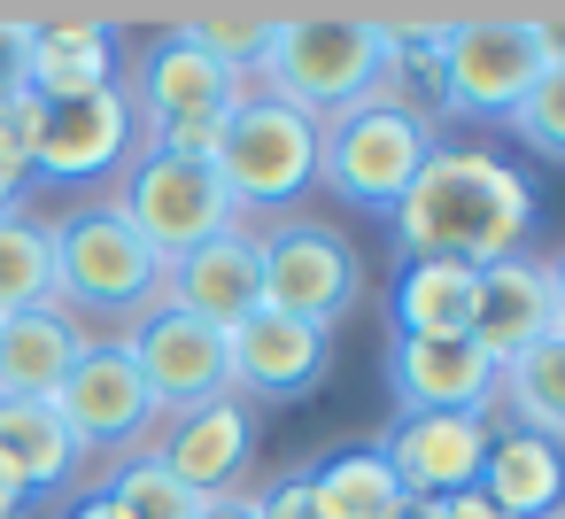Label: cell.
Listing matches in <instances>:
<instances>
[{
    "mask_svg": "<svg viewBox=\"0 0 565 519\" xmlns=\"http://www.w3.org/2000/svg\"><path fill=\"white\" fill-rule=\"evenodd\" d=\"M71 519H125V511H117V504H109V496H86V504H78V511H71Z\"/></svg>",
    "mask_w": 565,
    "mask_h": 519,
    "instance_id": "cell-37",
    "label": "cell"
},
{
    "mask_svg": "<svg viewBox=\"0 0 565 519\" xmlns=\"http://www.w3.org/2000/svg\"><path fill=\"white\" fill-rule=\"evenodd\" d=\"M179 32H186L194 47H210L217 63H233V71L256 78V63H264L271 32H279V9H202V17H186Z\"/></svg>",
    "mask_w": 565,
    "mask_h": 519,
    "instance_id": "cell-28",
    "label": "cell"
},
{
    "mask_svg": "<svg viewBox=\"0 0 565 519\" xmlns=\"http://www.w3.org/2000/svg\"><path fill=\"white\" fill-rule=\"evenodd\" d=\"M495 403H511L519 434H542L565 449V333H542L495 372Z\"/></svg>",
    "mask_w": 565,
    "mask_h": 519,
    "instance_id": "cell-25",
    "label": "cell"
},
{
    "mask_svg": "<svg viewBox=\"0 0 565 519\" xmlns=\"http://www.w3.org/2000/svg\"><path fill=\"white\" fill-rule=\"evenodd\" d=\"M125 86L117 63V17H24V94L47 102H86Z\"/></svg>",
    "mask_w": 565,
    "mask_h": 519,
    "instance_id": "cell-13",
    "label": "cell"
},
{
    "mask_svg": "<svg viewBox=\"0 0 565 519\" xmlns=\"http://www.w3.org/2000/svg\"><path fill=\"white\" fill-rule=\"evenodd\" d=\"M403 519H503L480 488H457V496H434V504H411Z\"/></svg>",
    "mask_w": 565,
    "mask_h": 519,
    "instance_id": "cell-34",
    "label": "cell"
},
{
    "mask_svg": "<svg viewBox=\"0 0 565 519\" xmlns=\"http://www.w3.org/2000/svg\"><path fill=\"white\" fill-rule=\"evenodd\" d=\"M86 341L94 333H78V318L55 303L0 318V403H55Z\"/></svg>",
    "mask_w": 565,
    "mask_h": 519,
    "instance_id": "cell-20",
    "label": "cell"
},
{
    "mask_svg": "<svg viewBox=\"0 0 565 519\" xmlns=\"http://www.w3.org/2000/svg\"><path fill=\"white\" fill-rule=\"evenodd\" d=\"M132 140H140V117L125 86L86 102H47L32 117V179H102L132 163Z\"/></svg>",
    "mask_w": 565,
    "mask_h": 519,
    "instance_id": "cell-12",
    "label": "cell"
},
{
    "mask_svg": "<svg viewBox=\"0 0 565 519\" xmlns=\"http://www.w3.org/2000/svg\"><path fill=\"white\" fill-rule=\"evenodd\" d=\"M387 71V32L380 17H349V9H295L279 17L264 63H256V86L287 109H302L310 125L356 109Z\"/></svg>",
    "mask_w": 565,
    "mask_h": 519,
    "instance_id": "cell-2",
    "label": "cell"
},
{
    "mask_svg": "<svg viewBox=\"0 0 565 519\" xmlns=\"http://www.w3.org/2000/svg\"><path fill=\"white\" fill-rule=\"evenodd\" d=\"M148 449H156V465H163L179 488H194V496L210 504V496H233V480L248 473L256 426H248V403L217 395V403H202V411H179Z\"/></svg>",
    "mask_w": 565,
    "mask_h": 519,
    "instance_id": "cell-18",
    "label": "cell"
},
{
    "mask_svg": "<svg viewBox=\"0 0 565 519\" xmlns=\"http://www.w3.org/2000/svg\"><path fill=\"white\" fill-rule=\"evenodd\" d=\"M488 419L472 411H426V419H395L387 442H372L395 473V488L411 504H434V496H457L480 480V457H488Z\"/></svg>",
    "mask_w": 565,
    "mask_h": 519,
    "instance_id": "cell-16",
    "label": "cell"
},
{
    "mask_svg": "<svg viewBox=\"0 0 565 519\" xmlns=\"http://www.w3.org/2000/svg\"><path fill=\"white\" fill-rule=\"evenodd\" d=\"M542 63L550 55L534 40V17H449V32L434 40V109L503 125L519 94L542 78Z\"/></svg>",
    "mask_w": 565,
    "mask_h": 519,
    "instance_id": "cell-5",
    "label": "cell"
},
{
    "mask_svg": "<svg viewBox=\"0 0 565 519\" xmlns=\"http://www.w3.org/2000/svg\"><path fill=\"white\" fill-rule=\"evenodd\" d=\"M519 133V148H534L542 163H565V63H542V78L519 94V109L503 117Z\"/></svg>",
    "mask_w": 565,
    "mask_h": 519,
    "instance_id": "cell-29",
    "label": "cell"
},
{
    "mask_svg": "<svg viewBox=\"0 0 565 519\" xmlns=\"http://www.w3.org/2000/svg\"><path fill=\"white\" fill-rule=\"evenodd\" d=\"M542 272H550V326L565 333V248H557V256H550Z\"/></svg>",
    "mask_w": 565,
    "mask_h": 519,
    "instance_id": "cell-36",
    "label": "cell"
},
{
    "mask_svg": "<svg viewBox=\"0 0 565 519\" xmlns=\"http://www.w3.org/2000/svg\"><path fill=\"white\" fill-rule=\"evenodd\" d=\"M225 117H233V109H225ZM225 117H171V125H148V148H140V156L210 163V171H217V148H225Z\"/></svg>",
    "mask_w": 565,
    "mask_h": 519,
    "instance_id": "cell-30",
    "label": "cell"
},
{
    "mask_svg": "<svg viewBox=\"0 0 565 519\" xmlns=\"http://www.w3.org/2000/svg\"><path fill=\"white\" fill-rule=\"evenodd\" d=\"M472 488H480L503 519H550V511L565 504V449H557V442H542V434L495 426Z\"/></svg>",
    "mask_w": 565,
    "mask_h": 519,
    "instance_id": "cell-21",
    "label": "cell"
},
{
    "mask_svg": "<svg viewBox=\"0 0 565 519\" xmlns=\"http://www.w3.org/2000/svg\"><path fill=\"white\" fill-rule=\"evenodd\" d=\"M125 349H132V364H140V380H148V395H156V411H163V419H179V411H202V403L233 395L225 333H217V326H202V318H186V310H148V318L125 333Z\"/></svg>",
    "mask_w": 565,
    "mask_h": 519,
    "instance_id": "cell-11",
    "label": "cell"
},
{
    "mask_svg": "<svg viewBox=\"0 0 565 519\" xmlns=\"http://www.w3.org/2000/svg\"><path fill=\"white\" fill-rule=\"evenodd\" d=\"M256 264H264V303L302 326H326V333L349 318V303L364 287V256L326 218H279L271 233H256Z\"/></svg>",
    "mask_w": 565,
    "mask_h": 519,
    "instance_id": "cell-7",
    "label": "cell"
},
{
    "mask_svg": "<svg viewBox=\"0 0 565 519\" xmlns=\"http://www.w3.org/2000/svg\"><path fill=\"white\" fill-rule=\"evenodd\" d=\"M225 364H233V403H302L333 364V333L264 303L225 333Z\"/></svg>",
    "mask_w": 565,
    "mask_h": 519,
    "instance_id": "cell-10",
    "label": "cell"
},
{
    "mask_svg": "<svg viewBox=\"0 0 565 519\" xmlns=\"http://www.w3.org/2000/svg\"><path fill=\"white\" fill-rule=\"evenodd\" d=\"M156 310H186V318H202V326H217V333H233L248 310H264L256 233L233 225V233H217V241L171 256V264H163V295H156Z\"/></svg>",
    "mask_w": 565,
    "mask_h": 519,
    "instance_id": "cell-15",
    "label": "cell"
},
{
    "mask_svg": "<svg viewBox=\"0 0 565 519\" xmlns=\"http://www.w3.org/2000/svg\"><path fill=\"white\" fill-rule=\"evenodd\" d=\"M32 117L40 102H0V210H17V187L32 179Z\"/></svg>",
    "mask_w": 565,
    "mask_h": 519,
    "instance_id": "cell-31",
    "label": "cell"
},
{
    "mask_svg": "<svg viewBox=\"0 0 565 519\" xmlns=\"http://www.w3.org/2000/svg\"><path fill=\"white\" fill-rule=\"evenodd\" d=\"M194 519H256V496H241V488H233V496H210Z\"/></svg>",
    "mask_w": 565,
    "mask_h": 519,
    "instance_id": "cell-35",
    "label": "cell"
},
{
    "mask_svg": "<svg viewBox=\"0 0 565 519\" xmlns=\"http://www.w3.org/2000/svg\"><path fill=\"white\" fill-rule=\"evenodd\" d=\"M55 411H63V426H71L78 449H125V457L163 426V411H156V395H148V380H140L132 349H125V333L78 349Z\"/></svg>",
    "mask_w": 565,
    "mask_h": 519,
    "instance_id": "cell-9",
    "label": "cell"
},
{
    "mask_svg": "<svg viewBox=\"0 0 565 519\" xmlns=\"http://www.w3.org/2000/svg\"><path fill=\"white\" fill-rule=\"evenodd\" d=\"M125 94H132V117L140 125H171V117H225V109H241L256 94V78L233 71V63H217L186 32H171V40H156L140 55V71H132Z\"/></svg>",
    "mask_w": 565,
    "mask_h": 519,
    "instance_id": "cell-14",
    "label": "cell"
},
{
    "mask_svg": "<svg viewBox=\"0 0 565 519\" xmlns=\"http://www.w3.org/2000/svg\"><path fill=\"white\" fill-rule=\"evenodd\" d=\"M472 295H480V272H465V264H403V279H395L403 341H457V333H472Z\"/></svg>",
    "mask_w": 565,
    "mask_h": 519,
    "instance_id": "cell-24",
    "label": "cell"
},
{
    "mask_svg": "<svg viewBox=\"0 0 565 519\" xmlns=\"http://www.w3.org/2000/svg\"><path fill=\"white\" fill-rule=\"evenodd\" d=\"M47 303H55V241L17 202V210H0V318L47 310Z\"/></svg>",
    "mask_w": 565,
    "mask_h": 519,
    "instance_id": "cell-26",
    "label": "cell"
},
{
    "mask_svg": "<svg viewBox=\"0 0 565 519\" xmlns=\"http://www.w3.org/2000/svg\"><path fill=\"white\" fill-rule=\"evenodd\" d=\"M542 333H557L550 326V272H542V256H503V264H488L480 272V295H472V349L503 372L519 349H534Z\"/></svg>",
    "mask_w": 565,
    "mask_h": 519,
    "instance_id": "cell-19",
    "label": "cell"
},
{
    "mask_svg": "<svg viewBox=\"0 0 565 519\" xmlns=\"http://www.w3.org/2000/svg\"><path fill=\"white\" fill-rule=\"evenodd\" d=\"M302 496H310V519H403L411 496L395 488L387 457L380 449H333L302 473Z\"/></svg>",
    "mask_w": 565,
    "mask_h": 519,
    "instance_id": "cell-23",
    "label": "cell"
},
{
    "mask_svg": "<svg viewBox=\"0 0 565 519\" xmlns=\"http://www.w3.org/2000/svg\"><path fill=\"white\" fill-rule=\"evenodd\" d=\"M550 519H565V504H557V511H550Z\"/></svg>",
    "mask_w": 565,
    "mask_h": 519,
    "instance_id": "cell-39",
    "label": "cell"
},
{
    "mask_svg": "<svg viewBox=\"0 0 565 519\" xmlns=\"http://www.w3.org/2000/svg\"><path fill=\"white\" fill-rule=\"evenodd\" d=\"M217 179H225V194H233L241 218H279V210H295V202L318 187V125L256 86V94L225 117Z\"/></svg>",
    "mask_w": 565,
    "mask_h": 519,
    "instance_id": "cell-6",
    "label": "cell"
},
{
    "mask_svg": "<svg viewBox=\"0 0 565 519\" xmlns=\"http://www.w3.org/2000/svg\"><path fill=\"white\" fill-rule=\"evenodd\" d=\"M426 156H434V117L395 94H364L356 109L318 125V187L372 218H387L403 202V187L418 179Z\"/></svg>",
    "mask_w": 565,
    "mask_h": 519,
    "instance_id": "cell-3",
    "label": "cell"
},
{
    "mask_svg": "<svg viewBox=\"0 0 565 519\" xmlns=\"http://www.w3.org/2000/svg\"><path fill=\"white\" fill-rule=\"evenodd\" d=\"M109 210H117V218L163 256V264L241 225L225 179H217L210 163H171V156H140V163L125 171V194H117Z\"/></svg>",
    "mask_w": 565,
    "mask_h": 519,
    "instance_id": "cell-8",
    "label": "cell"
},
{
    "mask_svg": "<svg viewBox=\"0 0 565 519\" xmlns=\"http://www.w3.org/2000/svg\"><path fill=\"white\" fill-rule=\"evenodd\" d=\"M0 102H24V17H0Z\"/></svg>",
    "mask_w": 565,
    "mask_h": 519,
    "instance_id": "cell-32",
    "label": "cell"
},
{
    "mask_svg": "<svg viewBox=\"0 0 565 519\" xmlns=\"http://www.w3.org/2000/svg\"><path fill=\"white\" fill-rule=\"evenodd\" d=\"M256 519H310V496H302V473H279L271 488H256Z\"/></svg>",
    "mask_w": 565,
    "mask_h": 519,
    "instance_id": "cell-33",
    "label": "cell"
},
{
    "mask_svg": "<svg viewBox=\"0 0 565 519\" xmlns=\"http://www.w3.org/2000/svg\"><path fill=\"white\" fill-rule=\"evenodd\" d=\"M387 395L403 419H426V411H472L488 419L495 403V364L457 333V341H403L387 349Z\"/></svg>",
    "mask_w": 565,
    "mask_h": 519,
    "instance_id": "cell-17",
    "label": "cell"
},
{
    "mask_svg": "<svg viewBox=\"0 0 565 519\" xmlns=\"http://www.w3.org/2000/svg\"><path fill=\"white\" fill-rule=\"evenodd\" d=\"M17 511H24V496H17L9 480H0V519H17Z\"/></svg>",
    "mask_w": 565,
    "mask_h": 519,
    "instance_id": "cell-38",
    "label": "cell"
},
{
    "mask_svg": "<svg viewBox=\"0 0 565 519\" xmlns=\"http://www.w3.org/2000/svg\"><path fill=\"white\" fill-rule=\"evenodd\" d=\"M387 225H395L403 264H465V272H488V264H503V256L526 248V233H534V179H519L488 148L434 140V156L418 163V179L387 210Z\"/></svg>",
    "mask_w": 565,
    "mask_h": 519,
    "instance_id": "cell-1",
    "label": "cell"
},
{
    "mask_svg": "<svg viewBox=\"0 0 565 519\" xmlns=\"http://www.w3.org/2000/svg\"><path fill=\"white\" fill-rule=\"evenodd\" d=\"M125 519H194L202 511V496L194 488H179L163 465H156V449H132L117 473H109V488H102Z\"/></svg>",
    "mask_w": 565,
    "mask_h": 519,
    "instance_id": "cell-27",
    "label": "cell"
},
{
    "mask_svg": "<svg viewBox=\"0 0 565 519\" xmlns=\"http://www.w3.org/2000/svg\"><path fill=\"white\" fill-rule=\"evenodd\" d=\"M86 449L71 442L63 411L55 403H0V480H9L17 496H47L71 480Z\"/></svg>",
    "mask_w": 565,
    "mask_h": 519,
    "instance_id": "cell-22",
    "label": "cell"
},
{
    "mask_svg": "<svg viewBox=\"0 0 565 519\" xmlns=\"http://www.w3.org/2000/svg\"><path fill=\"white\" fill-rule=\"evenodd\" d=\"M55 241V310H94V318H148L163 295V256L102 202V210H71L47 225Z\"/></svg>",
    "mask_w": 565,
    "mask_h": 519,
    "instance_id": "cell-4",
    "label": "cell"
}]
</instances>
